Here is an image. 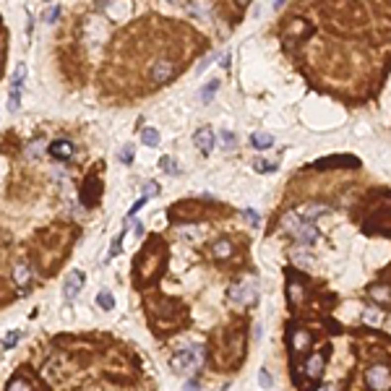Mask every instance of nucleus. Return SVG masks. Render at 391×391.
Instances as JSON below:
<instances>
[{
	"label": "nucleus",
	"mask_w": 391,
	"mask_h": 391,
	"mask_svg": "<svg viewBox=\"0 0 391 391\" xmlns=\"http://www.w3.org/2000/svg\"><path fill=\"white\" fill-rule=\"evenodd\" d=\"M151 248H154V240L146 243L143 253L136 259V287H138V290L157 279V276L162 274V269H164V261H167V256H164V245L157 253H154Z\"/></svg>",
	"instance_id": "obj_1"
},
{
	"label": "nucleus",
	"mask_w": 391,
	"mask_h": 391,
	"mask_svg": "<svg viewBox=\"0 0 391 391\" xmlns=\"http://www.w3.org/2000/svg\"><path fill=\"white\" fill-rule=\"evenodd\" d=\"M203 357H206V352H203L201 344H185L180 352H175V357L170 360V363H172L175 373H180V376H196L201 370V365H203Z\"/></svg>",
	"instance_id": "obj_2"
},
{
	"label": "nucleus",
	"mask_w": 391,
	"mask_h": 391,
	"mask_svg": "<svg viewBox=\"0 0 391 391\" xmlns=\"http://www.w3.org/2000/svg\"><path fill=\"white\" fill-rule=\"evenodd\" d=\"M313 344V336L308 328H303L300 324H290V328H287V347H290V355H292V363H297L308 349H311Z\"/></svg>",
	"instance_id": "obj_3"
},
{
	"label": "nucleus",
	"mask_w": 391,
	"mask_h": 391,
	"mask_svg": "<svg viewBox=\"0 0 391 391\" xmlns=\"http://www.w3.org/2000/svg\"><path fill=\"white\" fill-rule=\"evenodd\" d=\"M365 386L370 391H391V365L373 363L365 368Z\"/></svg>",
	"instance_id": "obj_4"
},
{
	"label": "nucleus",
	"mask_w": 391,
	"mask_h": 391,
	"mask_svg": "<svg viewBox=\"0 0 391 391\" xmlns=\"http://www.w3.org/2000/svg\"><path fill=\"white\" fill-rule=\"evenodd\" d=\"M227 297L232 303H240V305H251L256 303L259 297V284L256 279H240V282H232L230 290H227Z\"/></svg>",
	"instance_id": "obj_5"
},
{
	"label": "nucleus",
	"mask_w": 391,
	"mask_h": 391,
	"mask_svg": "<svg viewBox=\"0 0 391 391\" xmlns=\"http://www.w3.org/2000/svg\"><path fill=\"white\" fill-rule=\"evenodd\" d=\"M178 63L170 58H159V60H154V65L149 70V78H151V84L154 86H162V84H167V81H172L175 76H178Z\"/></svg>",
	"instance_id": "obj_6"
},
{
	"label": "nucleus",
	"mask_w": 391,
	"mask_h": 391,
	"mask_svg": "<svg viewBox=\"0 0 391 391\" xmlns=\"http://www.w3.org/2000/svg\"><path fill=\"white\" fill-rule=\"evenodd\" d=\"M99 198H102V183L97 180V172H91L84 180V188H81V203L91 209L99 203Z\"/></svg>",
	"instance_id": "obj_7"
},
{
	"label": "nucleus",
	"mask_w": 391,
	"mask_h": 391,
	"mask_svg": "<svg viewBox=\"0 0 391 391\" xmlns=\"http://www.w3.org/2000/svg\"><path fill=\"white\" fill-rule=\"evenodd\" d=\"M324 363H326V357H324L321 352L308 355V357H305V363H303V373H305V378H311L313 384H318V381H321V373H324Z\"/></svg>",
	"instance_id": "obj_8"
},
{
	"label": "nucleus",
	"mask_w": 391,
	"mask_h": 391,
	"mask_svg": "<svg viewBox=\"0 0 391 391\" xmlns=\"http://www.w3.org/2000/svg\"><path fill=\"white\" fill-rule=\"evenodd\" d=\"M193 143H196V149L198 151H203V154H209L211 149H214V133H211V128H198L193 133Z\"/></svg>",
	"instance_id": "obj_9"
},
{
	"label": "nucleus",
	"mask_w": 391,
	"mask_h": 391,
	"mask_svg": "<svg viewBox=\"0 0 391 391\" xmlns=\"http://www.w3.org/2000/svg\"><path fill=\"white\" fill-rule=\"evenodd\" d=\"M84 282H86V276H84V271H73L65 279V284H63V295L68 297V300H73V297L81 292V287H84Z\"/></svg>",
	"instance_id": "obj_10"
},
{
	"label": "nucleus",
	"mask_w": 391,
	"mask_h": 391,
	"mask_svg": "<svg viewBox=\"0 0 391 391\" xmlns=\"http://www.w3.org/2000/svg\"><path fill=\"white\" fill-rule=\"evenodd\" d=\"M13 282L16 287L21 292H29V284H32V269L21 261V263H16V269H13Z\"/></svg>",
	"instance_id": "obj_11"
},
{
	"label": "nucleus",
	"mask_w": 391,
	"mask_h": 391,
	"mask_svg": "<svg viewBox=\"0 0 391 391\" xmlns=\"http://www.w3.org/2000/svg\"><path fill=\"white\" fill-rule=\"evenodd\" d=\"M313 167H360V159L355 157H328V159H318Z\"/></svg>",
	"instance_id": "obj_12"
},
{
	"label": "nucleus",
	"mask_w": 391,
	"mask_h": 391,
	"mask_svg": "<svg viewBox=\"0 0 391 391\" xmlns=\"http://www.w3.org/2000/svg\"><path fill=\"white\" fill-rule=\"evenodd\" d=\"M73 143L70 141H65V138H60V141H53L50 143V154H53L55 159H70L73 157Z\"/></svg>",
	"instance_id": "obj_13"
},
{
	"label": "nucleus",
	"mask_w": 391,
	"mask_h": 391,
	"mask_svg": "<svg viewBox=\"0 0 391 391\" xmlns=\"http://www.w3.org/2000/svg\"><path fill=\"white\" fill-rule=\"evenodd\" d=\"M368 295L373 297L376 303H391V287H386V284H370Z\"/></svg>",
	"instance_id": "obj_14"
},
{
	"label": "nucleus",
	"mask_w": 391,
	"mask_h": 391,
	"mask_svg": "<svg viewBox=\"0 0 391 391\" xmlns=\"http://www.w3.org/2000/svg\"><path fill=\"white\" fill-rule=\"evenodd\" d=\"M251 143H253L256 149H261V151H263V149L274 146V136H271V133H266V130H256L253 136H251Z\"/></svg>",
	"instance_id": "obj_15"
},
{
	"label": "nucleus",
	"mask_w": 391,
	"mask_h": 391,
	"mask_svg": "<svg viewBox=\"0 0 391 391\" xmlns=\"http://www.w3.org/2000/svg\"><path fill=\"white\" fill-rule=\"evenodd\" d=\"M5 391H34V386L29 384L26 378H21V376H13V378H11V384L5 386Z\"/></svg>",
	"instance_id": "obj_16"
},
{
	"label": "nucleus",
	"mask_w": 391,
	"mask_h": 391,
	"mask_svg": "<svg viewBox=\"0 0 391 391\" xmlns=\"http://www.w3.org/2000/svg\"><path fill=\"white\" fill-rule=\"evenodd\" d=\"M141 143H146V146H157V143H159L157 128H143L141 130Z\"/></svg>",
	"instance_id": "obj_17"
},
{
	"label": "nucleus",
	"mask_w": 391,
	"mask_h": 391,
	"mask_svg": "<svg viewBox=\"0 0 391 391\" xmlns=\"http://www.w3.org/2000/svg\"><path fill=\"white\" fill-rule=\"evenodd\" d=\"M230 251H232L230 240H217V243H214V248H211V253L217 256V259H227V256H230Z\"/></svg>",
	"instance_id": "obj_18"
},
{
	"label": "nucleus",
	"mask_w": 391,
	"mask_h": 391,
	"mask_svg": "<svg viewBox=\"0 0 391 391\" xmlns=\"http://www.w3.org/2000/svg\"><path fill=\"white\" fill-rule=\"evenodd\" d=\"M97 305L102 308V311H112V308H115V300H112V295H110L107 290H102V292L97 295Z\"/></svg>",
	"instance_id": "obj_19"
},
{
	"label": "nucleus",
	"mask_w": 391,
	"mask_h": 391,
	"mask_svg": "<svg viewBox=\"0 0 391 391\" xmlns=\"http://www.w3.org/2000/svg\"><path fill=\"white\" fill-rule=\"evenodd\" d=\"M18 89H21V86H13L11 94H8V110H11V112H16L18 107H21V94H18Z\"/></svg>",
	"instance_id": "obj_20"
},
{
	"label": "nucleus",
	"mask_w": 391,
	"mask_h": 391,
	"mask_svg": "<svg viewBox=\"0 0 391 391\" xmlns=\"http://www.w3.org/2000/svg\"><path fill=\"white\" fill-rule=\"evenodd\" d=\"M159 167L167 172V175H178V172H180V170H178V162H175L172 157H162V159H159Z\"/></svg>",
	"instance_id": "obj_21"
},
{
	"label": "nucleus",
	"mask_w": 391,
	"mask_h": 391,
	"mask_svg": "<svg viewBox=\"0 0 391 391\" xmlns=\"http://www.w3.org/2000/svg\"><path fill=\"white\" fill-rule=\"evenodd\" d=\"M118 159H120L123 164H130V162H133V146H130V143H126V146L118 151Z\"/></svg>",
	"instance_id": "obj_22"
},
{
	"label": "nucleus",
	"mask_w": 391,
	"mask_h": 391,
	"mask_svg": "<svg viewBox=\"0 0 391 391\" xmlns=\"http://www.w3.org/2000/svg\"><path fill=\"white\" fill-rule=\"evenodd\" d=\"M256 172H274L276 170V162H263V159H256L253 162Z\"/></svg>",
	"instance_id": "obj_23"
},
{
	"label": "nucleus",
	"mask_w": 391,
	"mask_h": 391,
	"mask_svg": "<svg viewBox=\"0 0 391 391\" xmlns=\"http://www.w3.org/2000/svg\"><path fill=\"white\" fill-rule=\"evenodd\" d=\"M217 89H219V81H209V84H206V91H201V99L209 102L214 94H217Z\"/></svg>",
	"instance_id": "obj_24"
},
{
	"label": "nucleus",
	"mask_w": 391,
	"mask_h": 391,
	"mask_svg": "<svg viewBox=\"0 0 391 391\" xmlns=\"http://www.w3.org/2000/svg\"><path fill=\"white\" fill-rule=\"evenodd\" d=\"M58 16H60V5H50L45 11V24H55Z\"/></svg>",
	"instance_id": "obj_25"
},
{
	"label": "nucleus",
	"mask_w": 391,
	"mask_h": 391,
	"mask_svg": "<svg viewBox=\"0 0 391 391\" xmlns=\"http://www.w3.org/2000/svg\"><path fill=\"white\" fill-rule=\"evenodd\" d=\"M120 248H123V232L118 235L115 240H112V245H110V253H107V259H115V256L120 253Z\"/></svg>",
	"instance_id": "obj_26"
},
{
	"label": "nucleus",
	"mask_w": 391,
	"mask_h": 391,
	"mask_svg": "<svg viewBox=\"0 0 391 391\" xmlns=\"http://www.w3.org/2000/svg\"><path fill=\"white\" fill-rule=\"evenodd\" d=\"M259 384H261L263 389H271V386H274V378H271V373H269L266 368H263L261 373H259Z\"/></svg>",
	"instance_id": "obj_27"
},
{
	"label": "nucleus",
	"mask_w": 391,
	"mask_h": 391,
	"mask_svg": "<svg viewBox=\"0 0 391 391\" xmlns=\"http://www.w3.org/2000/svg\"><path fill=\"white\" fill-rule=\"evenodd\" d=\"M157 191H159V185L154 183V180L143 183V198H151V196H157Z\"/></svg>",
	"instance_id": "obj_28"
},
{
	"label": "nucleus",
	"mask_w": 391,
	"mask_h": 391,
	"mask_svg": "<svg viewBox=\"0 0 391 391\" xmlns=\"http://www.w3.org/2000/svg\"><path fill=\"white\" fill-rule=\"evenodd\" d=\"M18 336H21L18 331H8V334H5V339H3V347H13V344L18 342Z\"/></svg>",
	"instance_id": "obj_29"
},
{
	"label": "nucleus",
	"mask_w": 391,
	"mask_h": 391,
	"mask_svg": "<svg viewBox=\"0 0 391 391\" xmlns=\"http://www.w3.org/2000/svg\"><path fill=\"white\" fill-rule=\"evenodd\" d=\"M143 203H146V198H143V196H141V198H138V201H136V203H133V206H130L128 217H136V214L141 211V206H143Z\"/></svg>",
	"instance_id": "obj_30"
},
{
	"label": "nucleus",
	"mask_w": 391,
	"mask_h": 391,
	"mask_svg": "<svg viewBox=\"0 0 391 391\" xmlns=\"http://www.w3.org/2000/svg\"><path fill=\"white\" fill-rule=\"evenodd\" d=\"M243 217L248 219L251 224H259V214H256V209H245V211H243Z\"/></svg>",
	"instance_id": "obj_31"
},
{
	"label": "nucleus",
	"mask_w": 391,
	"mask_h": 391,
	"mask_svg": "<svg viewBox=\"0 0 391 391\" xmlns=\"http://www.w3.org/2000/svg\"><path fill=\"white\" fill-rule=\"evenodd\" d=\"M219 138H222V143H227L230 149L235 146V136H232V133H227V130H222V136H219Z\"/></svg>",
	"instance_id": "obj_32"
},
{
	"label": "nucleus",
	"mask_w": 391,
	"mask_h": 391,
	"mask_svg": "<svg viewBox=\"0 0 391 391\" xmlns=\"http://www.w3.org/2000/svg\"><path fill=\"white\" fill-rule=\"evenodd\" d=\"M198 389V384H196V381H191V384H185V391H196Z\"/></svg>",
	"instance_id": "obj_33"
}]
</instances>
